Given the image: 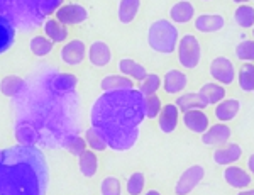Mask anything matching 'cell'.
<instances>
[{"label": "cell", "instance_id": "cell-1", "mask_svg": "<svg viewBox=\"0 0 254 195\" xmlns=\"http://www.w3.org/2000/svg\"><path fill=\"white\" fill-rule=\"evenodd\" d=\"M29 95L26 102L19 104V112H24L15 126L20 144L64 146L69 137L78 134L75 92L58 90L49 75L46 82H41Z\"/></svg>", "mask_w": 254, "mask_h": 195}, {"label": "cell", "instance_id": "cell-2", "mask_svg": "<svg viewBox=\"0 0 254 195\" xmlns=\"http://www.w3.org/2000/svg\"><path fill=\"white\" fill-rule=\"evenodd\" d=\"M144 119V95L139 88L104 92L90 109V126L117 153L129 151L136 146Z\"/></svg>", "mask_w": 254, "mask_h": 195}, {"label": "cell", "instance_id": "cell-3", "mask_svg": "<svg viewBox=\"0 0 254 195\" xmlns=\"http://www.w3.org/2000/svg\"><path fill=\"white\" fill-rule=\"evenodd\" d=\"M49 168L41 149L12 146L0 156V195H46Z\"/></svg>", "mask_w": 254, "mask_h": 195}, {"label": "cell", "instance_id": "cell-4", "mask_svg": "<svg viewBox=\"0 0 254 195\" xmlns=\"http://www.w3.org/2000/svg\"><path fill=\"white\" fill-rule=\"evenodd\" d=\"M180 29L170 19H156L147 27V46L159 55H173L180 43Z\"/></svg>", "mask_w": 254, "mask_h": 195}, {"label": "cell", "instance_id": "cell-5", "mask_svg": "<svg viewBox=\"0 0 254 195\" xmlns=\"http://www.w3.org/2000/svg\"><path fill=\"white\" fill-rule=\"evenodd\" d=\"M202 44H200V39L196 38V34H193V32L182 34L178 48H176V60H178L180 66L183 70H196L202 63Z\"/></svg>", "mask_w": 254, "mask_h": 195}, {"label": "cell", "instance_id": "cell-6", "mask_svg": "<svg viewBox=\"0 0 254 195\" xmlns=\"http://www.w3.org/2000/svg\"><path fill=\"white\" fill-rule=\"evenodd\" d=\"M208 75L214 82H219L224 87H231L237 78L236 65L227 56H217L208 65Z\"/></svg>", "mask_w": 254, "mask_h": 195}, {"label": "cell", "instance_id": "cell-7", "mask_svg": "<svg viewBox=\"0 0 254 195\" xmlns=\"http://www.w3.org/2000/svg\"><path fill=\"white\" fill-rule=\"evenodd\" d=\"M205 178V168L203 165L195 163L183 170L175 184V195H190Z\"/></svg>", "mask_w": 254, "mask_h": 195}, {"label": "cell", "instance_id": "cell-8", "mask_svg": "<svg viewBox=\"0 0 254 195\" xmlns=\"http://www.w3.org/2000/svg\"><path fill=\"white\" fill-rule=\"evenodd\" d=\"M87 53H88V48H87V44H85V41L75 38V39H71V41L63 44V48H61V51H60V58H61V62L64 65H68V66H78V65L83 63V60L87 58Z\"/></svg>", "mask_w": 254, "mask_h": 195}, {"label": "cell", "instance_id": "cell-9", "mask_svg": "<svg viewBox=\"0 0 254 195\" xmlns=\"http://www.w3.org/2000/svg\"><path fill=\"white\" fill-rule=\"evenodd\" d=\"M232 137V129L227 123H215L210 124V128L207 129L205 132L200 136L203 146H208V148H219V146H224L231 141Z\"/></svg>", "mask_w": 254, "mask_h": 195}, {"label": "cell", "instance_id": "cell-10", "mask_svg": "<svg viewBox=\"0 0 254 195\" xmlns=\"http://www.w3.org/2000/svg\"><path fill=\"white\" fill-rule=\"evenodd\" d=\"M163 78V92L166 95H180L187 90L188 87V75L187 71L180 70V68H170V70L165 71V75L161 76Z\"/></svg>", "mask_w": 254, "mask_h": 195}, {"label": "cell", "instance_id": "cell-11", "mask_svg": "<svg viewBox=\"0 0 254 195\" xmlns=\"http://www.w3.org/2000/svg\"><path fill=\"white\" fill-rule=\"evenodd\" d=\"M193 27L200 34H215L225 27V17L217 12H202L193 19Z\"/></svg>", "mask_w": 254, "mask_h": 195}, {"label": "cell", "instance_id": "cell-12", "mask_svg": "<svg viewBox=\"0 0 254 195\" xmlns=\"http://www.w3.org/2000/svg\"><path fill=\"white\" fill-rule=\"evenodd\" d=\"M55 14L56 19L64 26H80L88 19V10L81 3H64Z\"/></svg>", "mask_w": 254, "mask_h": 195}, {"label": "cell", "instance_id": "cell-13", "mask_svg": "<svg viewBox=\"0 0 254 195\" xmlns=\"http://www.w3.org/2000/svg\"><path fill=\"white\" fill-rule=\"evenodd\" d=\"M222 178L225 184L236 190L248 189V187H251L253 184V175L248 172V168H243V166H239V165L224 166Z\"/></svg>", "mask_w": 254, "mask_h": 195}, {"label": "cell", "instance_id": "cell-14", "mask_svg": "<svg viewBox=\"0 0 254 195\" xmlns=\"http://www.w3.org/2000/svg\"><path fill=\"white\" fill-rule=\"evenodd\" d=\"M182 123L190 132L202 136L203 132L210 128V117L205 112V109H191V111L183 112Z\"/></svg>", "mask_w": 254, "mask_h": 195}, {"label": "cell", "instance_id": "cell-15", "mask_svg": "<svg viewBox=\"0 0 254 195\" xmlns=\"http://www.w3.org/2000/svg\"><path fill=\"white\" fill-rule=\"evenodd\" d=\"M243 153H244L243 146L229 141L227 144L219 146V148L214 149V153H212V160H214V163L219 165V166L236 165L237 161L243 158Z\"/></svg>", "mask_w": 254, "mask_h": 195}, {"label": "cell", "instance_id": "cell-16", "mask_svg": "<svg viewBox=\"0 0 254 195\" xmlns=\"http://www.w3.org/2000/svg\"><path fill=\"white\" fill-rule=\"evenodd\" d=\"M180 109L175 102L165 104L158 116V129L163 134H173L180 124Z\"/></svg>", "mask_w": 254, "mask_h": 195}, {"label": "cell", "instance_id": "cell-17", "mask_svg": "<svg viewBox=\"0 0 254 195\" xmlns=\"http://www.w3.org/2000/svg\"><path fill=\"white\" fill-rule=\"evenodd\" d=\"M112 50L105 41H93L88 46V53H87V58L92 66L95 68H105L109 66L110 62H112Z\"/></svg>", "mask_w": 254, "mask_h": 195}, {"label": "cell", "instance_id": "cell-18", "mask_svg": "<svg viewBox=\"0 0 254 195\" xmlns=\"http://www.w3.org/2000/svg\"><path fill=\"white\" fill-rule=\"evenodd\" d=\"M168 15H170V21L175 22L176 26H178V24L183 26V24L191 22L196 17V9L190 0H178V2H175L173 5L170 7Z\"/></svg>", "mask_w": 254, "mask_h": 195}, {"label": "cell", "instance_id": "cell-19", "mask_svg": "<svg viewBox=\"0 0 254 195\" xmlns=\"http://www.w3.org/2000/svg\"><path fill=\"white\" fill-rule=\"evenodd\" d=\"M241 112V100L236 97H225L222 102L214 105V117L219 123H231Z\"/></svg>", "mask_w": 254, "mask_h": 195}, {"label": "cell", "instance_id": "cell-20", "mask_svg": "<svg viewBox=\"0 0 254 195\" xmlns=\"http://www.w3.org/2000/svg\"><path fill=\"white\" fill-rule=\"evenodd\" d=\"M175 104L178 105V109L182 112L191 111V109H207L208 104L207 100L200 95V92H183L176 97Z\"/></svg>", "mask_w": 254, "mask_h": 195}, {"label": "cell", "instance_id": "cell-21", "mask_svg": "<svg viewBox=\"0 0 254 195\" xmlns=\"http://www.w3.org/2000/svg\"><path fill=\"white\" fill-rule=\"evenodd\" d=\"M141 10V0H121L117 9V19L121 24L129 26L137 19V14Z\"/></svg>", "mask_w": 254, "mask_h": 195}, {"label": "cell", "instance_id": "cell-22", "mask_svg": "<svg viewBox=\"0 0 254 195\" xmlns=\"http://www.w3.org/2000/svg\"><path fill=\"white\" fill-rule=\"evenodd\" d=\"M117 68H119V73H122V75L129 76V78L136 80V82H141V80L147 75V68L144 66V65L136 62V60H132V58L119 60Z\"/></svg>", "mask_w": 254, "mask_h": 195}, {"label": "cell", "instance_id": "cell-23", "mask_svg": "<svg viewBox=\"0 0 254 195\" xmlns=\"http://www.w3.org/2000/svg\"><path fill=\"white\" fill-rule=\"evenodd\" d=\"M198 92L207 100L208 105H217L227 97V87L220 85L219 82H205L200 87Z\"/></svg>", "mask_w": 254, "mask_h": 195}, {"label": "cell", "instance_id": "cell-24", "mask_svg": "<svg viewBox=\"0 0 254 195\" xmlns=\"http://www.w3.org/2000/svg\"><path fill=\"white\" fill-rule=\"evenodd\" d=\"M102 92H114V90H126V88H136L134 87L132 78L122 75V73H114V75H107L100 80Z\"/></svg>", "mask_w": 254, "mask_h": 195}, {"label": "cell", "instance_id": "cell-25", "mask_svg": "<svg viewBox=\"0 0 254 195\" xmlns=\"http://www.w3.org/2000/svg\"><path fill=\"white\" fill-rule=\"evenodd\" d=\"M27 83L22 76L19 75H5L0 80V92L5 97H19L20 93L26 90Z\"/></svg>", "mask_w": 254, "mask_h": 195}, {"label": "cell", "instance_id": "cell-26", "mask_svg": "<svg viewBox=\"0 0 254 195\" xmlns=\"http://www.w3.org/2000/svg\"><path fill=\"white\" fill-rule=\"evenodd\" d=\"M44 36H48L53 43H64L68 39V26L61 24L58 19H46L43 24Z\"/></svg>", "mask_w": 254, "mask_h": 195}, {"label": "cell", "instance_id": "cell-27", "mask_svg": "<svg viewBox=\"0 0 254 195\" xmlns=\"http://www.w3.org/2000/svg\"><path fill=\"white\" fill-rule=\"evenodd\" d=\"M15 41V27L10 19L0 14V55L10 50Z\"/></svg>", "mask_w": 254, "mask_h": 195}, {"label": "cell", "instance_id": "cell-28", "mask_svg": "<svg viewBox=\"0 0 254 195\" xmlns=\"http://www.w3.org/2000/svg\"><path fill=\"white\" fill-rule=\"evenodd\" d=\"M78 170L85 178H93L98 172V158L93 149H87L78 156Z\"/></svg>", "mask_w": 254, "mask_h": 195}, {"label": "cell", "instance_id": "cell-29", "mask_svg": "<svg viewBox=\"0 0 254 195\" xmlns=\"http://www.w3.org/2000/svg\"><path fill=\"white\" fill-rule=\"evenodd\" d=\"M239 88L246 93H254V63H243L236 78Z\"/></svg>", "mask_w": 254, "mask_h": 195}, {"label": "cell", "instance_id": "cell-30", "mask_svg": "<svg viewBox=\"0 0 254 195\" xmlns=\"http://www.w3.org/2000/svg\"><path fill=\"white\" fill-rule=\"evenodd\" d=\"M234 22L243 29L254 27V5L251 3H239L234 10Z\"/></svg>", "mask_w": 254, "mask_h": 195}, {"label": "cell", "instance_id": "cell-31", "mask_svg": "<svg viewBox=\"0 0 254 195\" xmlns=\"http://www.w3.org/2000/svg\"><path fill=\"white\" fill-rule=\"evenodd\" d=\"M53 48H55V43L48 36H34L29 41V50L38 58H44V56L53 51Z\"/></svg>", "mask_w": 254, "mask_h": 195}, {"label": "cell", "instance_id": "cell-32", "mask_svg": "<svg viewBox=\"0 0 254 195\" xmlns=\"http://www.w3.org/2000/svg\"><path fill=\"white\" fill-rule=\"evenodd\" d=\"M161 87H163V78L158 75V73H147L144 78L139 82V92H141L144 97L158 93Z\"/></svg>", "mask_w": 254, "mask_h": 195}, {"label": "cell", "instance_id": "cell-33", "mask_svg": "<svg viewBox=\"0 0 254 195\" xmlns=\"http://www.w3.org/2000/svg\"><path fill=\"white\" fill-rule=\"evenodd\" d=\"M234 55L243 63H254V38L243 39L237 43L234 48Z\"/></svg>", "mask_w": 254, "mask_h": 195}, {"label": "cell", "instance_id": "cell-34", "mask_svg": "<svg viewBox=\"0 0 254 195\" xmlns=\"http://www.w3.org/2000/svg\"><path fill=\"white\" fill-rule=\"evenodd\" d=\"M146 187V175L142 172H134L127 177L126 190L129 195H142Z\"/></svg>", "mask_w": 254, "mask_h": 195}, {"label": "cell", "instance_id": "cell-35", "mask_svg": "<svg viewBox=\"0 0 254 195\" xmlns=\"http://www.w3.org/2000/svg\"><path fill=\"white\" fill-rule=\"evenodd\" d=\"M163 100L159 99L158 93L154 95H146L144 97V114H146V119L153 121V119H158L159 112L163 109Z\"/></svg>", "mask_w": 254, "mask_h": 195}, {"label": "cell", "instance_id": "cell-36", "mask_svg": "<svg viewBox=\"0 0 254 195\" xmlns=\"http://www.w3.org/2000/svg\"><path fill=\"white\" fill-rule=\"evenodd\" d=\"M85 141H87V144H88V149H93V151H105V149L109 148L107 143H105V139L100 136V132L97 131L95 128H90L85 131Z\"/></svg>", "mask_w": 254, "mask_h": 195}, {"label": "cell", "instance_id": "cell-37", "mask_svg": "<svg viewBox=\"0 0 254 195\" xmlns=\"http://www.w3.org/2000/svg\"><path fill=\"white\" fill-rule=\"evenodd\" d=\"M63 148L66 149L69 154L78 158L80 154H83L88 149V144H87V141H85V137H81L80 134H75V136H71L66 143H64Z\"/></svg>", "mask_w": 254, "mask_h": 195}, {"label": "cell", "instance_id": "cell-38", "mask_svg": "<svg viewBox=\"0 0 254 195\" xmlns=\"http://www.w3.org/2000/svg\"><path fill=\"white\" fill-rule=\"evenodd\" d=\"M100 195H122V182L114 175H109L100 182Z\"/></svg>", "mask_w": 254, "mask_h": 195}, {"label": "cell", "instance_id": "cell-39", "mask_svg": "<svg viewBox=\"0 0 254 195\" xmlns=\"http://www.w3.org/2000/svg\"><path fill=\"white\" fill-rule=\"evenodd\" d=\"M63 5V0H41L39 3V14L41 17H48L49 14H53V12H56L60 9V7Z\"/></svg>", "mask_w": 254, "mask_h": 195}, {"label": "cell", "instance_id": "cell-40", "mask_svg": "<svg viewBox=\"0 0 254 195\" xmlns=\"http://www.w3.org/2000/svg\"><path fill=\"white\" fill-rule=\"evenodd\" d=\"M246 168H248V172L254 177V153L248 156V161H246Z\"/></svg>", "mask_w": 254, "mask_h": 195}, {"label": "cell", "instance_id": "cell-41", "mask_svg": "<svg viewBox=\"0 0 254 195\" xmlns=\"http://www.w3.org/2000/svg\"><path fill=\"white\" fill-rule=\"evenodd\" d=\"M236 195H254V189H243V190H239V192H237Z\"/></svg>", "mask_w": 254, "mask_h": 195}, {"label": "cell", "instance_id": "cell-42", "mask_svg": "<svg viewBox=\"0 0 254 195\" xmlns=\"http://www.w3.org/2000/svg\"><path fill=\"white\" fill-rule=\"evenodd\" d=\"M144 195H163V194L159 192V190H156V189H151V190H147Z\"/></svg>", "mask_w": 254, "mask_h": 195}, {"label": "cell", "instance_id": "cell-43", "mask_svg": "<svg viewBox=\"0 0 254 195\" xmlns=\"http://www.w3.org/2000/svg\"><path fill=\"white\" fill-rule=\"evenodd\" d=\"M232 2L239 5V3H249V2H251V0H232Z\"/></svg>", "mask_w": 254, "mask_h": 195}, {"label": "cell", "instance_id": "cell-44", "mask_svg": "<svg viewBox=\"0 0 254 195\" xmlns=\"http://www.w3.org/2000/svg\"><path fill=\"white\" fill-rule=\"evenodd\" d=\"M251 32H253V38H254V27H253V29H251Z\"/></svg>", "mask_w": 254, "mask_h": 195}, {"label": "cell", "instance_id": "cell-45", "mask_svg": "<svg viewBox=\"0 0 254 195\" xmlns=\"http://www.w3.org/2000/svg\"><path fill=\"white\" fill-rule=\"evenodd\" d=\"M0 156H2V149H0Z\"/></svg>", "mask_w": 254, "mask_h": 195}, {"label": "cell", "instance_id": "cell-46", "mask_svg": "<svg viewBox=\"0 0 254 195\" xmlns=\"http://www.w3.org/2000/svg\"><path fill=\"white\" fill-rule=\"evenodd\" d=\"M203 2H210V0H203Z\"/></svg>", "mask_w": 254, "mask_h": 195}]
</instances>
